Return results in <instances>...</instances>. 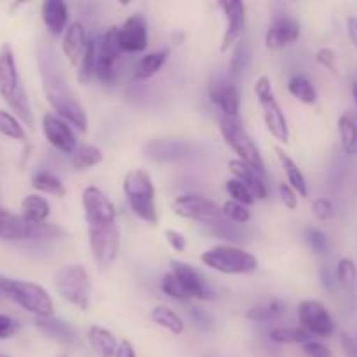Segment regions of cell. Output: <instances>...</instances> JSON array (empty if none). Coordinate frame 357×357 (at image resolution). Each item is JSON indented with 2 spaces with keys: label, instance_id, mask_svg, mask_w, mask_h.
Wrapping results in <instances>:
<instances>
[{
  "label": "cell",
  "instance_id": "6da1fadb",
  "mask_svg": "<svg viewBox=\"0 0 357 357\" xmlns=\"http://www.w3.org/2000/svg\"><path fill=\"white\" fill-rule=\"evenodd\" d=\"M0 98L9 105L10 110L21 122L33 126V114H31L28 96L21 84L14 51L9 44L0 45Z\"/></svg>",
  "mask_w": 357,
  "mask_h": 357
},
{
  "label": "cell",
  "instance_id": "7a4b0ae2",
  "mask_svg": "<svg viewBox=\"0 0 357 357\" xmlns=\"http://www.w3.org/2000/svg\"><path fill=\"white\" fill-rule=\"evenodd\" d=\"M128 204L131 211L149 225L159 223V213L155 204V185L152 176L143 169H131L122 181Z\"/></svg>",
  "mask_w": 357,
  "mask_h": 357
},
{
  "label": "cell",
  "instance_id": "3957f363",
  "mask_svg": "<svg viewBox=\"0 0 357 357\" xmlns=\"http://www.w3.org/2000/svg\"><path fill=\"white\" fill-rule=\"evenodd\" d=\"M0 293L9 296L26 312L37 316V319H47L54 314V303L47 289L40 284L28 281H14L0 275Z\"/></svg>",
  "mask_w": 357,
  "mask_h": 357
},
{
  "label": "cell",
  "instance_id": "277c9868",
  "mask_svg": "<svg viewBox=\"0 0 357 357\" xmlns=\"http://www.w3.org/2000/svg\"><path fill=\"white\" fill-rule=\"evenodd\" d=\"M42 73H44L45 94H47V100L51 107L54 108L56 115L68 122L70 126L79 129L80 132H86L89 122H87V115L82 105L66 91L65 82H63L58 73L51 72L47 68L42 70Z\"/></svg>",
  "mask_w": 357,
  "mask_h": 357
},
{
  "label": "cell",
  "instance_id": "5b68a950",
  "mask_svg": "<svg viewBox=\"0 0 357 357\" xmlns=\"http://www.w3.org/2000/svg\"><path fill=\"white\" fill-rule=\"evenodd\" d=\"M54 289L65 302L72 303L77 309L87 310L93 296L89 272L80 264H70L59 268L54 274Z\"/></svg>",
  "mask_w": 357,
  "mask_h": 357
},
{
  "label": "cell",
  "instance_id": "8992f818",
  "mask_svg": "<svg viewBox=\"0 0 357 357\" xmlns=\"http://www.w3.org/2000/svg\"><path fill=\"white\" fill-rule=\"evenodd\" d=\"M201 261L211 271L227 275L253 274L258 268V258L239 246L220 244L201 255Z\"/></svg>",
  "mask_w": 357,
  "mask_h": 357
},
{
  "label": "cell",
  "instance_id": "52a82bcc",
  "mask_svg": "<svg viewBox=\"0 0 357 357\" xmlns=\"http://www.w3.org/2000/svg\"><path fill=\"white\" fill-rule=\"evenodd\" d=\"M255 94L258 98V103L261 107V115H264L265 126L268 132L274 136L278 142L289 143V126L286 121V115L282 112L281 105L275 100L274 91H272V82L268 75H260L255 82Z\"/></svg>",
  "mask_w": 357,
  "mask_h": 357
},
{
  "label": "cell",
  "instance_id": "ba28073f",
  "mask_svg": "<svg viewBox=\"0 0 357 357\" xmlns=\"http://www.w3.org/2000/svg\"><path fill=\"white\" fill-rule=\"evenodd\" d=\"M220 131H222V136L227 145L237 153V159L243 160L244 164L251 166L253 169H257L258 173H265V164L264 159H261L260 150L251 142L250 136L246 135V131L241 126L239 119L223 115L220 119Z\"/></svg>",
  "mask_w": 357,
  "mask_h": 357
},
{
  "label": "cell",
  "instance_id": "9c48e42d",
  "mask_svg": "<svg viewBox=\"0 0 357 357\" xmlns=\"http://www.w3.org/2000/svg\"><path fill=\"white\" fill-rule=\"evenodd\" d=\"M173 213L180 218L194 220V222L204 223V225H216L220 222H225L223 209L216 202L202 197L197 194L178 195L171 202Z\"/></svg>",
  "mask_w": 357,
  "mask_h": 357
},
{
  "label": "cell",
  "instance_id": "30bf717a",
  "mask_svg": "<svg viewBox=\"0 0 357 357\" xmlns=\"http://www.w3.org/2000/svg\"><path fill=\"white\" fill-rule=\"evenodd\" d=\"M89 248L94 264L100 271H108L117 260L121 248V229L117 222L110 225L89 227Z\"/></svg>",
  "mask_w": 357,
  "mask_h": 357
},
{
  "label": "cell",
  "instance_id": "8fae6325",
  "mask_svg": "<svg viewBox=\"0 0 357 357\" xmlns=\"http://www.w3.org/2000/svg\"><path fill=\"white\" fill-rule=\"evenodd\" d=\"M82 208L87 227L110 225V223L117 222L115 220L117 211H115L114 202L101 188L94 187V185H89L82 190Z\"/></svg>",
  "mask_w": 357,
  "mask_h": 357
},
{
  "label": "cell",
  "instance_id": "7c38bea8",
  "mask_svg": "<svg viewBox=\"0 0 357 357\" xmlns=\"http://www.w3.org/2000/svg\"><path fill=\"white\" fill-rule=\"evenodd\" d=\"M298 321L310 337L330 338L335 333V321L324 303L317 300H303L298 305Z\"/></svg>",
  "mask_w": 357,
  "mask_h": 357
},
{
  "label": "cell",
  "instance_id": "4fadbf2b",
  "mask_svg": "<svg viewBox=\"0 0 357 357\" xmlns=\"http://www.w3.org/2000/svg\"><path fill=\"white\" fill-rule=\"evenodd\" d=\"M42 131L49 145L54 146L61 153L70 155L77 150V136L73 132L72 126L56 114H45L42 117Z\"/></svg>",
  "mask_w": 357,
  "mask_h": 357
},
{
  "label": "cell",
  "instance_id": "5bb4252c",
  "mask_svg": "<svg viewBox=\"0 0 357 357\" xmlns=\"http://www.w3.org/2000/svg\"><path fill=\"white\" fill-rule=\"evenodd\" d=\"M122 52H143L149 47V24L143 14L136 13L119 26Z\"/></svg>",
  "mask_w": 357,
  "mask_h": 357
},
{
  "label": "cell",
  "instance_id": "9a60e30c",
  "mask_svg": "<svg viewBox=\"0 0 357 357\" xmlns=\"http://www.w3.org/2000/svg\"><path fill=\"white\" fill-rule=\"evenodd\" d=\"M300 38V23L291 16H275L272 24L265 33V47L271 51L293 45Z\"/></svg>",
  "mask_w": 357,
  "mask_h": 357
},
{
  "label": "cell",
  "instance_id": "2e32d148",
  "mask_svg": "<svg viewBox=\"0 0 357 357\" xmlns=\"http://www.w3.org/2000/svg\"><path fill=\"white\" fill-rule=\"evenodd\" d=\"M227 17V30L223 33L220 51L227 52L230 47H236L237 42L243 37L244 26H246V9L244 3L239 0H229V2H220Z\"/></svg>",
  "mask_w": 357,
  "mask_h": 357
},
{
  "label": "cell",
  "instance_id": "e0dca14e",
  "mask_svg": "<svg viewBox=\"0 0 357 357\" xmlns=\"http://www.w3.org/2000/svg\"><path fill=\"white\" fill-rule=\"evenodd\" d=\"M171 267H173V274L180 279V282L183 284V288L187 289V293L190 295V298L197 300H213V289L209 288V284L206 282V279L202 278L201 272L197 268H194L192 265L185 264V261L173 260L171 261Z\"/></svg>",
  "mask_w": 357,
  "mask_h": 357
},
{
  "label": "cell",
  "instance_id": "ac0fdd59",
  "mask_svg": "<svg viewBox=\"0 0 357 357\" xmlns=\"http://www.w3.org/2000/svg\"><path fill=\"white\" fill-rule=\"evenodd\" d=\"M209 100L223 112L227 117H237L241 107L239 91L232 79H218L209 84Z\"/></svg>",
  "mask_w": 357,
  "mask_h": 357
},
{
  "label": "cell",
  "instance_id": "d6986e66",
  "mask_svg": "<svg viewBox=\"0 0 357 357\" xmlns=\"http://www.w3.org/2000/svg\"><path fill=\"white\" fill-rule=\"evenodd\" d=\"M89 40L91 38L87 37L86 26L80 21H73V23L68 24L65 35H63L61 49L65 58L68 59V63L73 68H79L80 61H82L84 54L87 51Z\"/></svg>",
  "mask_w": 357,
  "mask_h": 357
},
{
  "label": "cell",
  "instance_id": "ffe728a7",
  "mask_svg": "<svg viewBox=\"0 0 357 357\" xmlns=\"http://www.w3.org/2000/svg\"><path fill=\"white\" fill-rule=\"evenodd\" d=\"M42 225H31L21 215L0 208V239L3 241H23L37 237Z\"/></svg>",
  "mask_w": 357,
  "mask_h": 357
},
{
  "label": "cell",
  "instance_id": "44dd1931",
  "mask_svg": "<svg viewBox=\"0 0 357 357\" xmlns=\"http://www.w3.org/2000/svg\"><path fill=\"white\" fill-rule=\"evenodd\" d=\"M229 171L232 173V176L236 178V180H239L241 183H244L250 188L255 201H264V199L268 197L267 183H265L264 180V174L258 173L257 169H253L251 166L244 164L243 160L232 159L229 162Z\"/></svg>",
  "mask_w": 357,
  "mask_h": 357
},
{
  "label": "cell",
  "instance_id": "7402d4cb",
  "mask_svg": "<svg viewBox=\"0 0 357 357\" xmlns=\"http://www.w3.org/2000/svg\"><path fill=\"white\" fill-rule=\"evenodd\" d=\"M42 21L52 35L65 33L68 24V7L63 0H47L42 3Z\"/></svg>",
  "mask_w": 357,
  "mask_h": 357
},
{
  "label": "cell",
  "instance_id": "603a6c76",
  "mask_svg": "<svg viewBox=\"0 0 357 357\" xmlns=\"http://www.w3.org/2000/svg\"><path fill=\"white\" fill-rule=\"evenodd\" d=\"M275 153H278V159L286 174V183H288L300 197H307V195H309V187H307V180L305 176H303L302 169L298 167V164H296V160L293 159L289 153H286L284 150L278 149V146H275Z\"/></svg>",
  "mask_w": 357,
  "mask_h": 357
},
{
  "label": "cell",
  "instance_id": "cb8c5ba5",
  "mask_svg": "<svg viewBox=\"0 0 357 357\" xmlns=\"http://www.w3.org/2000/svg\"><path fill=\"white\" fill-rule=\"evenodd\" d=\"M87 342L91 349L101 357H115L121 342H117L115 335L103 326H91L87 330Z\"/></svg>",
  "mask_w": 357,
  "mask_h": 357
},
{
  "label": "cell",
  "instance_id": "d4e9b609",
  "mask_svg": "<svg viewBox=\"0 0 357 357\" xmlns=\"http://www.w3.org/2000/svg\"><path fill=\"white\" fill-rule=\"evenodd\" d=\"M51 215V206L42 195H26L21 202V216L31 225H44Z\"/></svg>",
  "mask_w": 357,
  "mask_h": 357
},
{
  "label": "cell",
  "instance_id": "484cf974",
  "mask_svg": "<svg viewBox=\"0 0 357 357\" xmlns=\"http://www.w3.org/2000/svg\"><path fill=\"white\" fill-rule=\"evenodd\" d=\"M35 328L40 333H44L47 338L63 342V344H70V342L75 340V331H73V328L61 319H54V317L37 319L35 321Z\"/></svg>",
  "mask_w": 357,
  "mask_h": 357
},
{
  "label": "cell",
  "instance_id": "4316f807",
  "mask_svg": "<svg viewBox=\"0 0 357 357\" xmlns=\"http://www.w3.org/2000/svg\"><path fill=\"white\" fill-rule=\"evenodd\" d=\"M284 312L286 303L282 300H271L267 303L251 307L250 310H246L244 317L250 321H255V323H271V321L279 319Z\"/></svg>",
  "mask_w": 357,
  "mask_h": 357
},
{
  "label": "cell",
  "instance_id": "83f0119b",
  "mask_svg": "<svg viewBox=\"0 0 357 357\" xmlns=\"http://www.w3.org/2000/svg\"><path fill=\"white\" fill-rule=\"evenodd\" d=\"M338 135L340 145L347 155L357 153V119L351 114H344L338 119Z\"/></svg>",
  "mask_w": 357,
  "mask_h": 357
},
{
  "label": "cell",
  "instance_id": "f1b7e54d",
  "mask_svg": "<svg viewBox=\"0 0 357 357\" xmlns=\"http://www.w3.org/2000/svg\"><path fill=\"white\" fill-rule=\"evenodd\" d=\"M150 319H152V323H155L157 326L164 328V330H167L173 335H181L185 330L183 319H181L174 310H171L169 307H153L152 312H150Z\"/></svg>",
  "mask_w": 357,
  "mask_h": 357
},
{
  "label": "cell",
  "instance_id": "f546056e",
  "mask_svg": "<svg viewBox=\"0 0 357 357\" xmlns=\"http://www.w3.org/2000/svg\"><path fill=\"white\" fill-rule=\"evenodd\" d=\"M288 91L293 98L303 105H314L317 101V91L309 77L296 73L288 80Z\"/></svg>",
  "mask_w": 357,
  "mask_h": 357
},
{
  "label": "cell",
  "instance_id": "4dcf8cb0",
  "mask_svg": "<svg viewBox=\"0 0 357 357\" xmlns=\"http://www.w3.org/2000/svg\"><path fill=\"white\" fill-rule=\"evenodd\" d=\"M31 187L37 192H40V194L54 195V197L59 199L66 195V188L63 185V181L56 174L49 173V171H38V173H35L33 178H31Z\"/></svg>",
  "mask_w": 357,
  "mask_h": 357
},
{
  "label": "cell",
  "instance_id": "1f68e13d",
  "mask_svg": "<svg viewBox=\"0 0 357 357\" xmlns=\"http://www.w3.org/2000/svg\"><path fill=\"white\" fill-rule=\"evenodd\" d=\"M268 338L278 345H303L307 342H310V333L305 328L281 326L274 328L268 333Z\"/></svg>",
  "mask_w": 357,
  "mask_h": 357
},
{
  "label": "cell",
  "instance_id": "d6a6232c",
  "mask_svg": "<svg viewBox=\"0 0 357 357\" xmlns=\"http://www.w3.org/2000/svg\"><path fill=\"white\" fill-rule=\"evenodd\" d=\"M167 61V52L166 51H153L149 54L143 56L135 66V77L136 79L146 80L150 77L155 75Z\"/></svg>",
  "mask_w": 357,
  "mask_h": 357
},
{
  "label": "cell",
  "instance_id": "836d02e7",
  "mask_svg": "<svg viewBox=\"0 0 357 357\" xmlns=\"http://www.w3.org/2000/svg\"><path fill=\"white\" fill-rule=\"evenodd\" d=\"M101 160H103V152L98 146L84 143V145L77 146V150L73 152L72 167L75 171H86L101 164Z\"/></svg>",
  "mask_w": 357,
  "mask_h": 357
},
{
  "label": "cell",
  "instance_id": "e575fe53",
  "mask_svg": "<svg viewBox=\"0 0 357 357\" xmlns=\"http://www.w3.org/2000/svg\"><path fill=\"white\" fill-rule=\"evenodd\" d=\"M94 72H96V40L91 38L86 54H84L82 61H80L79 68H77V82L80 86H86L94 77Z\"/></svg>",
  "mask_w": 357,
  "mask_h": 357
},
{
  "label": "cell",
  "instance_id": "d590c367",
  "mask_svg": "<svg viewBox=\"0 0 357 357\" xmlns=\"http://www.w3.org/2000/svg\"><path fill=\"white\" fill-rule=\"evenodd\" d=\"M0 135L7 136L10 139H17V142L26 139V131H24L20 119L6 110H0Z\"/></svg>",
  "mask_w": 357,
  "mask_h": 357
},
{
  "label": "cell",
  "instance_id": "8d00e7d4",
  "mask_svg": "<svg viewBox=\"0 0 357 357\" xmlns=\"http://www.w3.org/2000/svg\"><path fill=\"white\" fill-rule=\"evenodd\" d=\"M160 289H162L164 295L176 300V302H187V300H192L190 295L187 293V289H185L183 284L180 282V279H178L173 272H167V274L162 275V279H160Z\"/></svg>",
  "mask_w": 357,
  "mask_h": 357
},
{
  "label": "cell",
  "instance_id": "74e56055",
  "mask_svg": "<svg viewBox=\"0 0 357 357\" xmlns=\"http://www.w3.org/2000/svg\"><path fill=\"white\" fill-rule=\"evenodd\" d=\"M248 63H250V49H248V42L241 38L234 47V56L230 59V79L234 80L243 75Z\"/></svg>",
  "mask_w": 357,
  "mask_h": 357
},
{
  "label": "cell",
  "instance_id": "f35d334b",
  "mask_svg": "<svg viewBox=\"0 0 357 357\" xmlns=\"http://www.w3.org/2000/svg\"><path fill=\"white\" fill-rule=\"evenodd\" d=\"M225 190H227V194L230 195V199H232V201L241 202V204L251 206L255 202V197L251 195L250 188H248L244 183H241L239 180H236V178H230V180L227 181Z\"/></svg>",
  "mask_w": 357,
  "mask_h": 357
},
{
  "label": "cell",
  "instance_id": "ab89813d",
  "mask_svg": "<svg viewBox=\"0 0 357 357\" xmlns=\"http://www.w3.org/2000/svg\"><path fill=\"white\" fill-rule=\"evenodd\" d=\"M222 209H223V216L234 223H246L251 220V213L250 209H248V206L232 201V199L223 202Z\"/></svg>",
  "mask_w": 357,
  "mask_h": 357
},
{
  "label": "cell",
  "instance_id": "60d3db41",
  "mask_svg": "<svg viewBox=\"0 0 357 357\" xmlns=\"http://www.w3.org/2000/svg\"><path fill=\"white\" fill-rule=\"evenodd\" d=\"M305 243L310 248V251L316 255H324L328 251V248H330L326 234L319 229H314V227H309L305 230Z\"/></svg>",
  "mask_w": 357,
  "mask_h": 357
},
{
  "label": "cell",
  "instance_id": "b9f144b4",
  "mask_svg": "<svg viewBox=\"0 0 357 357\" xmlns=\"http://www.w3.org/2000/svg\"><path fill=\"white\" fill-rule=\"evenodd\" d=\"M335 275H337V281L340 282L342 286H352L357 278L356 264L351 260V258H342V260L338 261Z\"/></svg>",
  "mask_w": 357,
  "mask_h": 357
},
{
  "label": "cell",
  "instance_id": "7bdbcfd3",
  "mask_svg": "<svg viewBox=\"0 0 357 357\" xmlns=\"http://www.w3.org/2000/svg\"><path fill=\"white\" fill-rule=\"evenodd\" d=\"M312 213L319 222H330L335 218V204L326 197H317L312 201Z\"/></svg>",
  "mask_w": 357,
  "mask_h": 357
},
{
  "label": "cell",
  "instance_id": "ee69618b",
  "mask_svg": "<svg viewBox=\"0 0 357 357\" xmlns=\"http://www.w3.org/2000/svg\"><path fill=\"white\" fill-rule=\"evenodd\" d=\"M213 234L220 239L234 241V243H241L243 241V232H241L237 227L230 225L229 222H220L216 225H213Z\"/></svg>",
  "mask_w": 357,
  "mask_h": 357
},
{
  "label": "cell",
  "instance_id": "f6af8a7d",
  "mask_svg": "<svg viewBox=\"0 0 357 357\" xmlns=\"http://www.w3.org/2000/svg\"><path fill=\"white\" fill-rule=\"evenodd\" d=\"M316 61L330 72H337V52L330 47H323L316 52Z\"/></svg>",
  "mask_w": 357,
  "mask_h": 357
},
{
  "label": "cell",
  "instance_id": "bcb514c9",
  "mask_svg": "<svg viewBox=\"0 0 357 357\" xmlns=\"http://www.w3.org/2000/svg\"><path fill=\"white\" fill-rule=\"evenodd\" d=\"M278 192H279V199H281V202L286 206V208L291 209V211H295V209L298 208V194H296L288 183L279 185Z\"/></svg>",
  "mask_w": 357,
  "mask_h": 357
},
{
  "label": "cell",
  "instance_id": "7dc6e473",
  "mask_svg": "<svg viewBox=\"0 0 357 357\" xmlns=\"http://www.w3.org/2000/svg\"><path fill=\"white\" fill-rule=\"evenodd\" d=\"M302 351L307 357H335L333 352H331L326 345L316 340H310L307 342V344H303Z\"/></svg>",
  "mask_w": 357,
  "mask_h": 357
},
{
  "label": "cell",
  "instance_id": "c3c4849f",
  "mask_svg": "<svg viewBox=\"0 0 357 357\" xmlns=\"http://www.w3.org/2000/svg\"><path fill=\"white\" fill-rule=\"evenodd\" d=\"M164 237H166L167 244H169L174 251H178V253L185 251V248H187V239H185V236L180 230L166 229L164 230Z\"/></svg>",
  "mask_w": 357,
  "mask_h": 357
},
{
  "label": "cell",
  "instance_id": "681fc988",
  "mask_svg": "<svg viewBox=\"0 0 357 357\" xmlns=\"http://www.w3.org/2000/svg\"><path fill=\"white\" fill-rule=\"evenodd\" d=\"M20 324H17L16 319H13L10 316H6V314H0V340H6V338H10L17 331Z\"/></svg>",
  "mask_w": 357,
  "mask_h": 357
},
{
  "label": "cell",
  "instance_id": "f907efd6",
  "mask_svg": "<svg viewBox=\"0 0 357 357\" xmlns=\"http://www.w3.org/2000/svg\"><path fill=\"white\" fill-rule=\"evenodd\" d=\"M340 344L345 357H357V340L352 335L345 333V331L340 333Z\"/></svg>",
  "mask_w": 357,
  "mask_h": 357
},
{
  "label": "cell",
  "instance_id": "816d5d0a",
  "mask_svg": "<svg viewBox=\"0 0 357 357\" xmlns=\"http://www.w3.org/2000/svg\"><path fill=\"white\" fill-rule=\"evenodd\" d=\"M115 357H136L135 347H132L131 342H129V340H122L121 344H119L117 354H115Z\"/></svg>",
  "mask_w": 357,
  "mask_h": 357
},
{
  "label": "cell",
  "instance_id": "f5cc1de1",
  "mask_svg": "<svg viewBox=\"0 0 357 357\" xmlns=\"http://www.w3.org/2000/svg\"><path fill=\"white\" fill-rule=\"evenodd\" d=\"M190 316L194 317L195 324H197V326H201L202 330H206V328H208L209 316H208V314L204 312V310H201V309H194V310H190Z\"/></svg>",
  "mask_w": 357,
  "mask_h": 357
},
{
  "label": "cell",
  "instance_id": "db71d44e",
  "mask_svg": "<svg viewBox=\"0 0 357 357\" xmlns=\"http://www.w3.org/2000/svg\"><path fill=\"white\" fill-rule=\"evenodd\" d=\"M347 33H349V38H351L352 45H354L357 51V17L356 16L347 17Z\"/></svg>",
  "mask_w": 357,
  "mask_h": 357
},
{
  "label": "cell",
  "instance_id": "11a10c76",
  "mask_svg": "<svg viewBox=\"0 0 357 357\" xmlns=\"http://www.w3.org/2000/svg\"><path fill=\"white\" fill-rule=\"evenodd\" d=\"M321 279H323V284L326 286L328 289L333 288V275H331L330 272H328V271L321 272Z\"/></svg>",
  "mask_w": 357,
  "mask_h": 357
},
{
  "label": "cell",
  "instance_id": "9f6ffc18",
  "mask_svg": "<svg viewBox=\"0 0 357 357\" xmlns=\"http://www.w3.org/2000/svg\"><path fill=\"white\" fill-rule=\"evenodd\" d=\"M352 98H354V103H356V107H357V80L354 84H352Z\"/></svg>",
  "mask_w": 357,
  "mask_h": 357
},
{
  "label": "cell",
  "instance_id": "6f0895ef",
  "mask_svg": "<svg viewBox=\"0 0 357 357\" xmlns=\"http://www.w3.org/2000/svg\"><path fill=\"white\" fill-rule=\"evenodd\" d=\"M54 357H68V354H66V352H59V354H56Z\"/></svg>",
  "mask_w": 357,
  "mask_h": 357
},
{
  "label": "cell",
  "instance_id": "680465c9",
  "mask_svg": "<svg viewBox=\"0 0 357 357\" xmlns=\"http://www.w3.org/2000/svg\"><path fill=\"white\" fill-rule=\"evenodd\" d=\"M0 357H9V356H6V354H2V352H0Z\"/></svg>",
  "mask_w": 357,
  "mask_h": 357
}]
</instances>
